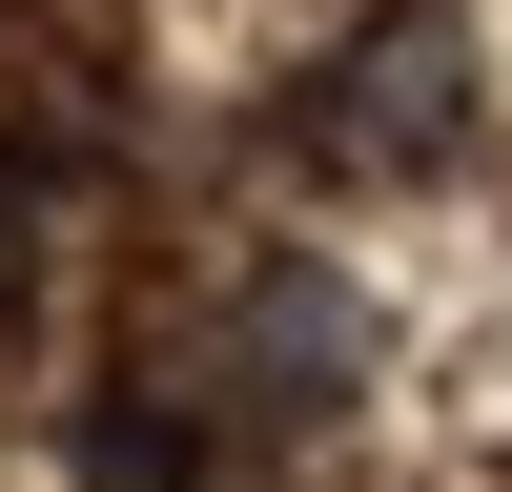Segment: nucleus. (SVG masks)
Returning <instances> with one entry per match:
<instances>
[{
	"label": "nucleus",
	"instance_id": "obj_1",
	"mask_svg": "<svg viewBox=\"0 0 512 492\" xmlns=\"http://www.w3.org/2000/svg\"><path fill=\"white\" fill-rule=\"evenodd\" d=\"M451 144H472V21H451V0H390V21L308 82V164L328 185H431Z\"/></svg>",
	"mask_w": 512,
	"mask_h": 492
},
{
	"label": "nucleus",
	"instance_id": "obj_2",
	"mask_svg": "<svg viewBox=\"0 0 512 492\" xmlns=\"http://www.w3.org/2000/svg\"><path fill=\"white\" fill-rule=\"evenodd\" d=\"M205 369H226V410L308 431V410H349V369H369V308H349L328 267H246V287H226V349H205Z\"/></svg>",
	"mask_w": 512,
	"mask_h": 492
},
{
	"label": "nucleus",
	"instance_id": "obj_3",
	"mask_svg": "<svg viewBox=\"0 0 512 492\" xmlns=\"http://www.w3.org/2000/svg\"><path fill=\"white\" fill-rule=\"evenodd\" d=\"M82 492H205V431L164 390H103V410H82Z\"/></svg>",
	"mask_w": 512,
	"mask_h": 492
}]
</instances>
